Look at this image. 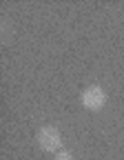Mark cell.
I'll use <instances>...</instances> for the list:
<instances>
[{
    "label": "cell",
    "instance_id": "3",
    "mask_svg": "<svg viewBox=\"0 0 124 160\" xmlns=\"http://www.w3.org/2000/svg\"><path fill=\"white\" fill-rule=\"evenodd\" d=\"M53 160H75V156L71 151H64V149H60L58 153H53Z\"/></svg>",
    "mask_w": 124,
    "mask_h": 160
},
{
    "label": "cell",
    "instance_id": "1",
    "mask_svg": "<svg viewBox=\"0 0 124 160\" xmlns=\"http://www.w3.org/2000/svg\"><path fill=\"white\" fill-rule=\"evenodd\" d=\"M38 145L42 151H49V153H58L62 149V136L55 127L47 125L42 129H38Z\"/></svg>",
    "mask_w": 124,
    "mask_h": 160
},
{
    "label": "cell",
    "instance_id": "2",
    "mask_svg": "<svg viewBox=\"0 0 124 160\" xmlns=\"http://www.w3.org/2000/svg\"><path fill=\"white\" fill-rule=\"evenodd\" d=\"M80 100H82V107H84V109L100 111L102 107L107 105V91L102 89L100 85H91V87H87L84 91H82Z\"/></svg>",
    "mask_w": 124,
    "mask_h": 160
}]
</instances>
